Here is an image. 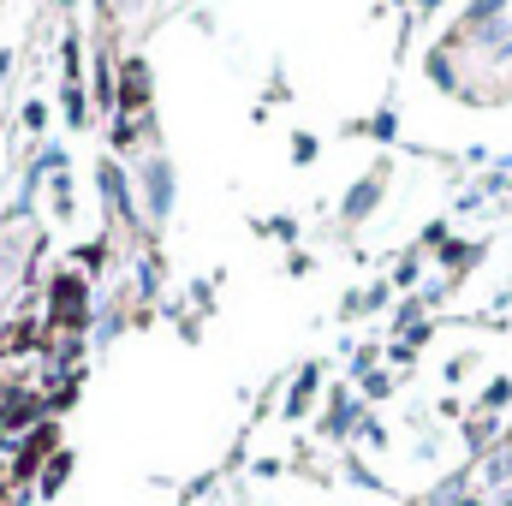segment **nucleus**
I'll use <instances>...</instances> for the list:
<instances>
[{
	"mask_svg": "<svg viewBox=\"0 0 512 506\" xmlns=\"http://www.w3.org/2000/svg\"><path fill=\"white\" fill-rule=\"evenodd\" d=\"M465 441H471V447H477V453H483V447H489V441H501V417H477V423H471V429H465Z\"/></svg>",
	"mask_w": 512,
	"mask_h": 506,
	"instance_id": "1",
	"label": "nucleus"
},
{
	"mask_svg": "<svg viewBox=\"0 0 512 506\" xmlns=\"http://www.w3.org/2000/svg\"><path fill=\"white\" fill-rule=\"evenodd\" d=\"M512 399V381H495V387H489V393H483V411H501V405H507Z\"/></svg>",
	"mask_w": 512,
	"mask_h": 506,
	"instance_id": "2",
	"label": "nucleus"
}]
</instances>
